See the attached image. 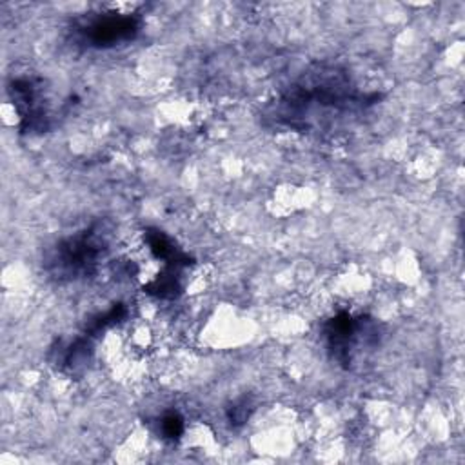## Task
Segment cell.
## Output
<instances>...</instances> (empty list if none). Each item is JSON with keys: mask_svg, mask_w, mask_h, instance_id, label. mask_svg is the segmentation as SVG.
<instances>
[{"mask_svg": "<svg viewBox=\"0 0 465 465\" xmlns=\"http://www.w3.org/2000/svg\"><path fill=\"white\" fill-rule=\"evenodd\" d=\"M249 411H251V407L247 405L245 400L234 403V405L229 409V412H227L229 421H231L232 425H242V423H245L247 418H249Z\"/></svg>", "mask_w": 465, "mask_h": 465, "instance_id": "cell-7", "label": "cell"}, {"mask_svg": "<svg viewBox=\"0 0 465 465\" xmlns=\"http://www.w3.org/2000/svg\"><path fill=\"white\" fill-rule=\"evenodd\" d=\"M109 251L105 225L96 222L58 240L44 260V271L58 283L78 282L96 274Z\"/></svg>", "mask_w": 465, "mask_h": 465, "instance_id": "cell-2", "label": "cell"}, {"mask_svg": "<svg viewBox=\"0 0 465 465\" xmlns=\"http://www.w3.org/2000/svg\"><path fill=\"white\" fill-rule=\"evenodd\" d=\"M160 429H162V434L163 438L167 440H178L182 434H183V418L178 414V412H167L163 418H162V423H160Z\"/></svg>", "mask_w": 465, "mask_h": 465, "instance_id": "cell-6", "label": "cell"}, {"mask_svg": "<svg viewBox=\"0 0 465 465\" xmlns=\"http://www.w3.org/2000/svg\"><path fill=\"white\" fill-rule=\"evenodd\" d=\"M142 16L133 11H100L80 16L73 24V35L78 44L89 49H109L138 36Z\"/></svg>", "mask_w": 465, "mask_h": 465, "instance_id": "cell-4", "label": "cell"}, {"mask_svg": "<svg viewBox=\"0 0 465 465\" xmlns=\"http://www.w3.org/2000/svg\"><path fill=\"white\" fill-rule=\"evenodd\" d=\"M323 338L331 358L349 369L354 356L363 347H374L380 343L381 332L380 325L372 318L340 311L323 323Z\"/></svg>", "mask_w": 465, "mask_h": 465, "instance_id": "cell-3", "label": "cell"}, {"mask_svg": "<svg viewBox=\"0 0 465 465\" xmlns=\"http://www.w3.org/2000/svg\"><path fill=\"white\" fill-rule=\"evenodd\" d=\"M9 96L20 120L22 133H44L49 129V105L44 82L36 76H16L9 82Z\"/></svg>", "mask_w": 465, "mask_h": 465, "instance_id": "cell-5", "label": "cell"}, {"mask_svg": "<svg viewBox=\"0 0 465 465\" xmlns=\"http://www.w3.org/2000/svg\"><path fill=\"white\" fill-rule=\"evenodd\" d=\"M380 93L361 91L336 65L303 71L267 105L269 124L294 133H332L378 104Z\"/></svg>", "mask_w": 465, "mask_h": 465, "instance_id": "cell-1", "label": "cell"}]
</instances>
